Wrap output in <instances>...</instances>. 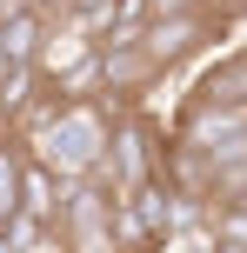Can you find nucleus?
Returning <instances> with one entry per match:
<instances>
[{"mask_svg":"<svg viewBox=\"0 0 247 253\" xmlns=\"http://www.w3.org/2000/svg\"><path fill=\"white\" fill-rule=\"evenodd\" d=\"M60 187H67V180L53 173L40 153H20V213H34V220L53 227V213H60Z\"/></svg>","mask_w":247,"mask_h":253,"instance_id":"obj_3","label":"nucleus"},{"mask_svg":"<svg viewBox=\"0 0 247 253\" xmlns=\"http://www.w3.org/2000/svg\"><path fill=\"white\" fill-rule=\"evenodd\" d=\"M207 233L221 253H247V207L234 200H207Z\"/></svg>","mask_w":247,"mask_h":253,"instance_id":"obj_4","label":"nucleus"},{"mask_svg":"<svg viewBox=\"0 0 247 253\" xmlns=\"http://www.w3.org/2000/svg\"><path fill=\"white\" fill-rule=\"evenodd\" d=\"M241 60H247V47H241Z\"/></svg>","mask_w":247,"mask_h":253,"instance_id":"obj_7","label":"nucleus"},{"mask_svg":"<svg viewBox=\"0 0 247 253\" xmlns=\"http://www.w3.org/2000/svg\"><path fill=\"white\" fill-rule=\"evenodd\" d=\"M154 13H181V7H214V0H147Z\"/></svg>","mask_w":247,"mask_h":253,"instance_id":"obj_6","label":"nucleus"},{"mask_svg":"<svg viewBox=\"0 0 247 253\" xmlns=\"http://www.w3.org/2000/svg\"><path fill=\"white\" fill-rule=\"evenodd\" d=\"M214 27H227V7H221V0H214V7H181V13H147L141 47H147V60L167 74V67L194 60V53L207 47V40H214Z\"/></svg>","mask_w":247,"mask_h":253,"instance_id":"obj_2","label":"nucleus"},{"mask_svg":"<svg viewBox=\"0 0 247 253\" xmlns=\"http://www.w3.org/2000/svg\"><path fill=\"white\" fill-rule=\"evenodd\" d=\"M194 93H207V100H234V107H247V60L234 53V60L207 67V80H200Z\"/></svg>","mask_w":247,"mask_h":253,"instance_id":"obj_5","label":"nucleus"},{"mask_svg":"<svg viewBox=\"0 0 247 253\" xmlns=\"http://www.w3.org/2000/svg\"><path fill=\"white\" fill-rule=\"evenodd\" d=\"M107 133H114V107H107L100 93H74V100L60 93V107H53L20 147L40 153L60 180H80V173H94V167L107 160Z\"/></svg>","mask_w":247,"mask_h":253,"instance_id":"obj_1","label":"nucleus"}]
</instances>
